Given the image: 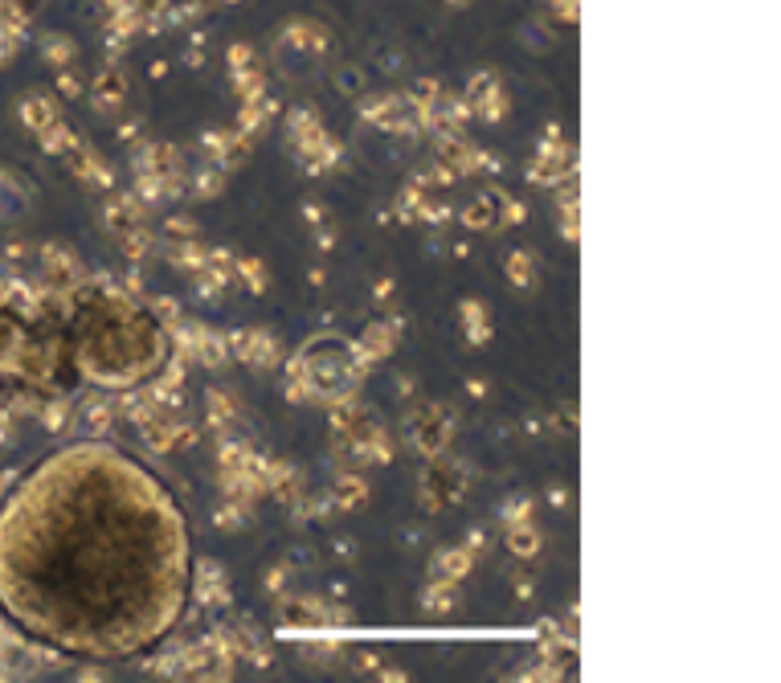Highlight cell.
I'll return each instance as SVG.
<instances>
[{
  "label": "cell",
  "mask_w": 781,
  "mask_h": 683,
  "mask_svg": "<svg viewBox=\"0 0 781 683\" xmlns=\"http://www.w3.org/2000/svg\"><path fill=\"white\" fill-rule=\"evenodd\" d=\"M193 578L176 491L123 446H58L0 500V614L62 654L115 663L160 646Z\"/></svg>",
  "instance_id": "cell-1"
},
{
  "label": "cell",
  "mask_w": 781,
  "mask_h": 683,
  "mask_svg": "<svg viewBox=\"0 0 781 683\" xmlns=\"http://www.w3.org/2000/svg\"><path fill=\"white\" fill-rule=\"evenodd\" d=\"M66 360L95 389H136L168 360V336L139 303L115 291H87L66 324Z\"/></svg>",
  "instance_id": "cell-2"
}]
</instances>
